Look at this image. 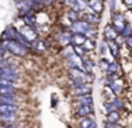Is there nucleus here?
I'll return each mask as SVG.
<instances>
[{
	"instance_id": "nucleus-17",
	"label": "nucleus",
	"mask_w": 132,
	"mask_h": 128,
	"mask_svg": "<svg viewBox=\"0 0 132 128\" xmlns=\"http://www.w3.org/2000/svg\"><path fill=\"white\" fill-rule=\"evenodd\" d=\"M17 89H15L14 83L11 85H6V86H0V94H15Z\"/></svg>"
},
{
	"instance_id": "nucleus-31",
	"label": "nucleus",
	"mask_w": 132,
	"mask_h": 128,
	"mask_svg": "<svg viewBox=\"0 0 132 128\" xmlns=\"http://www.w3.org/2000/svg\"><path fill=\"white\" fill-rule=\"evenodd\" d=\"M3 128H17V127H15L13 123H10V124H4V127H3Z\"/></svg>"
},
{
	"instance_id": "nucleus-10",
	"label": "nucleus",
	"mask_w": 132,
	"mask_h": 128,
	"mask_svg": "<svg viewBox=\"0 0 132 128\" xmlns=\"http://www.w3.org/2000/svg\"><path fill=\"white\" fill-rule=\"evenodd\" d=\"M93 113H94L93 106H77V108H76V114L79 117H89Z\"/></svg>"
},
{
	"instance_id": "nucleus-19",
	"label": "nucleus",
	"mask_w": 132,
	"mask_h": 128,
	"mask_svg": "<svg viewBox=\"0 0 132 128\" xmlns=\"http://www.w3.org/2000/svg\"><path fill=\"white\" fill-rule=\"evenodd\" d=\"M66 17L70 20V23H75V21H77V20H80V18H81V13L75 11L73 9H69V10L66 11Z\"/></svg>"
},
{
	"instance_id": "nucleus-24",
	"label": "nucleus",
	"mask_w": 132,
	"mask_h": 128,
	"mask_svg": "<svg viewBox=\"0 0 132 128\" xmlns=\"http://www.w3.org/2000/svg\"><path fill=\"white\" fill-rule=\"evenodd\" d=\"M32 46L35 49H38V51H45V49H46V44L44 42L42 39H38V38L32 42Z\"/></svg>"
},
{
	"instance_id": "nucleus-25",
	"label": "nucleus",
	"mask_w": 132,
	"mask_h": 128,
	"mask_svg": "<svg viewBox=\"0 0 132 128\" xmlns=\"http://www.w3.org/2000/svg\"><path fill=\"white\" fill-rule=\"evenodd\" d=\"M81 46H83V48L86 49V51H93V49H94V46H96V42H94V39L87 38Z\"/></svg>"
},
{
	"instance_id": "nucleus-34",
	"label": "nucleus",
	"mask_w": 132,
	"mask_h": 128,
	"mask_svg": "<svg viewBox=\"0 0 132 128\" xmlns=\"http://www.w3.org/2000/svg\"><path fill=\"white\" fill-rule=\"evenodd\" d=\"M131 58H132V51H131Z\"/></svg>"
},
{
	"instance_id": "nucleus-4",
	"label": "nucleus",
	"mask_w": 132,
	"mask_h": 128,
	"mask_svg": "<svg viewBox=\"0 0 132 128\" xmlns=\"http://www.w3.org/2000/svg\"><path fill=\"white\" fill-rule=\"evenodd\" d=\"M72 93L76 97L83 94H89V93H92V86H90V83H81L79 86H72Z\"/></svg>"
},
{
	"instance_id": "nucleus-14",
	"label": "nucleus",
	"mask_w": 132,
	"mask_h": 128,
	"mask_svg": "<svg viewBox=\"0 0 132 128\" xmlns=\"http://www.w3.org/2000/svg\"><path fill=\"white\" fill-rule=\"evenodd\" d=\"M77 125H79V128H96V123H94V120H92L89 117H83Z\"/></svg>"
},
{
	"instance_id": "nucleus-6",
	"label": "nucleus",
	"mask_w": 132,
	"mask_h": 128,
	"mask_svg": "<svg viewBox=\"0 0 132 128\" xmlns=\"http://www.w3.org/2000/svg\"><path fill=\"white\" fill-rule=\"evenodd\" d=\"M20 33H21V35L31 44L37 39V33L32 30V27H30V26H24L23 28H20Z\"/></svg>"
},
{
	"instance_id": "nucleus-13",
	"label": "nucleus",
	"mask_w": 132,
	"mask_h": 128,
	"mask_svg": "<svg viewBox=\"0 0 132 128\" xmlns=\"http://www.w3.org/2000/svg\"><path fill=\"white\" fill-rule=\"evenodd\" d=\"M0 103L3 104H17L15 94H0Z\"/></svg>"
},
{
	"instance_id": "nucleus-18",
	"label": "nucleus",
	"mask_w": 132,
	"mask_h": 128,
	"mask_svg": "<svg viewBox=\"0 0 132 128\" xmlns=\"http://www.w3.org/2000/svg\"><path fill=\"white\" fill-rule=\"evenodd\" d=\"M108 44V51L111 52L112 58H118L119 57V46L115 44V41H107Z\"/></svg>"
},
{
	"instance_id": "nucleus-27",
	"label": "nucleus",
	"mask_w": 132,
	"mask_h": 128,
	"mask_svg": "<svg viewBox=\"0 0 132 128\" xmlns=\"http://www.w3.org/2000/svg\"><path fill=\"white\" fill-rule=\"evenodd\" d=\"M110 63H111V62H110L108 59H105L104 57H103L101 59H100V68H101L103 70H105V72H107V69H108Z\"/></svg>"
},
{
	"instance_id": "nucleus-8",
	"label": "nucleus",
	"mask_w": 132,
	"mask_h": 128,
	"mask_svg": "<svg viewBox=\"0 0 132 128\" xmlns=\"http://www.w3.org/2000/svg\"><path fill=\"white\" fill-rule=\"evenodd\" d=\"M104 39L105 41H114L115 38H117V35H118V31L112 27V24L110 23V24H107V26L104 27Z\"/></svg>"
},
{
	"instance_id": "nucleus-33",
	"label": "nucleus",
	"mask_w": 132,
	"mask_h": 128,
	"mask_svg": "<svg viewBox=\"0 0 132 128\" xmlns=\"http://www.w3.org/2000/svg\"><path fill=\"white\" fill-rule=\"evenodd\" d=\"M128 10H129V13H132V6H129V7H128Z\"/></svg>"
},
{
	"instance_id": "nucleus-3",
	"label": "nucleus",
	"mask_w": 132,
	"mask_h": 128,
	"mask_svg": "<svg viewBox=\"0 0 132 128\" xmlns=\"http://www.w3.org/2000/svg\"><path fill=\"white\" fill-rule=\"evenodd\" d=\"M111 24H112V27L118 31V34H119L122 30H124V27L127 26V21H125L124 14L118 13V11H115L114 14H111Z\"/></svg>"
},
{
	"instance_id": "nucleus-2",
	"label": "nucleus",
	"mask_w": 132,
	"mask_h": 128,
	"mask_svg": "<svg viewBox=\"0 0 132 128\" xmlns=\"http://www.w3.org/2000/svg\"><path fill=\"white\" fill-rule=\"evenodd\" d=\"M0 76L15 83L20 77V75H18V72L14 66H7V68H0Z\"/></svg>"
},
{
	"instance_id": "nucleus-32",
	"label": "nucleus",
	"mask_w": 132,
	"mask_h": 128,
	"mask_svg": "<svg viewBox=\"0 0 132 128\" xmlns=\"http://www.w3.org/2000/svg\"><path fill=\"white\" fill-rule=\"evenodd\" d=\"M124 3L127 4V7H129V6H132V0H124Z\"/></svg>"
},
{
	"instance_id": "nucleus-16",
	"label": "nucleus",
	"mask_w": 132,
	"mask_h": 128,
	"mask_svg": "<svg viewBox=\"0 0 132 128\" xmlns=\"http://www.w3.org/2000/svg\"><path fill=\"white\" fill-rule=\"evenodd\" d=\"M87 37L84 34H72V45H83Z\"/></svg>"
},
{
	"instance_id": "nucleus-29",
	"label": "nucleus",
	"mask_w": 132,
	"mask_h": 128,
	"mask_svg": "<svg viewBox=\"0 0 132 128\" xmlns=\"http://www.w3.org/2000/svg\"><path fill=\"white\" fill-rule=\"evenodd\" d=\"M108 6H110L111 14H114L115 11H117V3H115V0H108Z\"/></svg>"
},
{
	"instance_id": "nucleus-22",
	"label": "nucleus",
	"mask_w": 132,
	"mask_h": 128,
	"mask_svg": "<svg viewBox=\"0 0 132 128\" xmlns=\"http://www.w3.org/2000/svg\"><path fill=\"white\" fill-rule=\"evenodd\" d=\"M118 72H119V65L117 62H111L108 69H107V75H117Z\"/></svg>"
},
{
	"instance_id": "nucleus-11",
	"label": "nucleus",
	"mask_w": 132,
	"mask_h": 128,
	"mask_svg": "<svg viewBox=\"0 0 132 128\" xmlns=\"http://www.w3.org/2000/svg\"><path fill=\"white\" fill-rule=\"evenodd\" d=\"M76 103H77V106H93L92 93H89V94H83V96H77Z\"/></svg>"
},
{
	"instance_id": "nucleus-12",
	"label": "nucleus",
	"mask_w": 132,
	"mask_h": 128,
	"mask_svg": "<svg viewBox=\"0 0 132 128\" xmlns=\"http://www.w3.org/2000/svg\"><path fill=\"white\" fill-rule=\"evenodd\" d=\"M108 87L111 89V92L114 93L115 96H119V94L122 93V87H124L122 79H119V77H118V79H117V80H114V82H112V83H111V85H110Z\"/></svg>"
},
{
	"instance_id": "nucleus-30",
	"label": "nucleus",
	"mask_w": 132,
	"mask_h": 128,
	"mask_svg": "<svg viewBox=\"0 0 132 128\" xmlns=\"http://www.w3.org/2000/svg\"><path fill=\"white\" fill-rule=\"evenodd\" d=\"M125 45L128 46V48L132 51V35L131 37H128V38H125Z\"/></svg>"
},
{
	"instance_id": "nucleus-7",
	"label": "nucleus",
	"mask_w": 132,
	"mask_h": 128,
	"mask_svg": "<svg viewBox=\"0 0 132 128\" xmlns=\"http://www.w3.org/2000/svg\"><path fill=\"white\" fill-rule=\"evenodd\" d=\"M81 18H83V20H86L87 23L93 24V26H97V24L100 23V18H101V15L97 14V13H94V11H92V10H90V13L86 10L84 13H81Z\"/></svg>"
},
{
	"instance_id": "nucleus-21",
	"label": "nucleus",
	"mask_w": 132,
	"mask_h": 128,
	"mask_svg": "<svg viewBox=\"0 0 132 128\" xmlns=\"http://www.w3.org/2000/svg\"><path fill=\"white\" fill-rule=\"evenodd\" d=\"M72 49H73V52H75L76 57H79V58H84V57H86V52L87 51L81 45H72Z\"/></svg>"
},
{
	"instance_id": "nucleus-20",
	"label": "nucleus",
	"mask_w": 132,
	"mask_h": 128,
	"mask_svg": "<svg viewBox=\"0 0 132 128\" xmlns=\"http://www.w3.org/2000/svg\"><path fill=\"white\" fill-rule=\"evenodd\" d=\"M118 121H119V113L118 111H110V113H107V123L117 124Z\"/></svg>"
},
{
	"instance_id": "nucleus-26",
	"label": "nucleus",
	"mask_w": 132,
	"mask_h": 128,
	"mask_svg": "<svg viewBox=\"0 0 132 128\" xmlns=\"http://www.w3.org/2000/svg\"><path fill=\"white\" fill-rule=\"evenodd\" d=\"M119 34H121V35L124 37V38H128V37H131V35H132V26L127 23V26L124 27V30H122Z\"/></svg>"
},
{
	"instance_id": "nucleus-1",
	"label": "nucleus",
	"mask_w": 132,
	"mask_h": 128,
	"mask_svg": "<svg viewBox=\"0 0 132 128\" xmlns=\"http://www.w3.org/2000/svg\"><path fill=\"white\" fill-rule=\"evenodd\" d=\"M7 51L15 57H26L28 52V46L23 45L15 39H7Z\"/></svg>"
},
{
	"instance_id": "nucleus-5",
	"label": "nucleus",
	"mask_w": 132,
	"mask_h": 128,
	"mask_svg": "<svg viewBox=\"0 0 132 128\" xmlns=\"http://www.w3.org/2000/svg\"><path fill=\"white\" fill-rule=\"evenodd\" d=\"M87 9L101 15L104 10V0H87Z\"/></svg>"
},
{
	"instance_id": "nucleus-9",
	"label": "nucleus",
	"mask_w": 132,
	"mask_h": 128,
	"mask_svg": "<svg viewBox=\"0 0 132 128\" xmlns=\"http://www.w3.org/2000/svg\"><path fill=\"white\" fill-rule=\"evenodd\" d=\"M20 110L17 104H3L0 103V114H15Z\"/></svg>"
},
{
	"instance_id": "nucleus-23",
	"label": "nucleus",
	"mask_w": 132,
	"mask_h": 128,
	"mask_svg": "<svg viewBox=\"0 0 132 128\" xmlns=\"http://www.w3.org/2000/svg\"><path fill=\"white\" fill-rule=\"evenodd\" d=\"M15 120V114H0V121L6 124H10Z\"/></svg>"
},
{
	"instance_id": "nucleus-28",
	"label": "nucleus",
	"mask_w": 132,
	"mask_h": 128,
	"mask_svg": "<svg viewBox=\"0 0 132 128\" xmlns=\"http://www.w3.org/2000/svg\"><path fill=\"white\" fill-rule=\"evenodd\" d=\"M114 41H115V44H117V45L119 46V48H121V46L125 44V38L121 35V34H118V35H117V38H115Z\"/></svg>"
},
{
	"instance_id": "nucleus-15",
	"label": "nucleus",
	"mask_w": 132,
	"mask_h": 128,
	"mask_svg": "<svg viewBox=\"0 0 132 128\" xmlns=\"http://www.w3.org/2000/svg\"><path fill=\"white\" fill-rule=\"evenodd\" d=\"M81 62H83V65H81V69H83L86 73H92L93 72V68H94V63L92 59H87L86 57L81 58Z\"/></svg>"
}]
</instances>
